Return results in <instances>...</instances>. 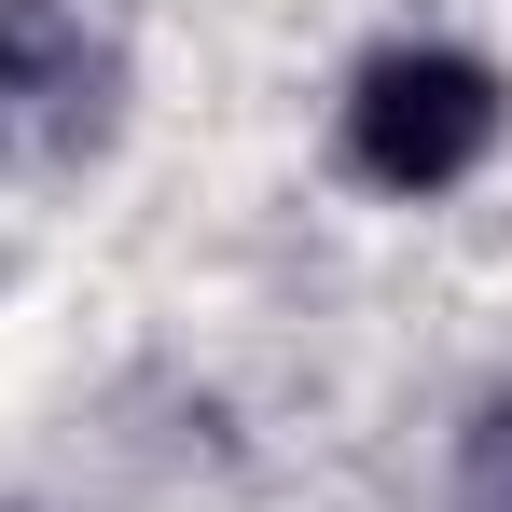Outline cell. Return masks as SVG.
<instances>
[{"instance_id":"6da1fadb","label":"cell","mask_w":512,"mask_h":512,"mask_svg":"<svg viewBox=\"0 0 512 512\" xmlns=\"http://www.w3.org/2000/svg\"><path fill=\"white\" fill-rule=\"evenodd\" d=\"M499 125H512V97L499 70L471 56V42H374L360 70H346V167L374 180V194H457V180L499 153Z\"/></svg>"},{"instance_id":"7a4b0ae2","label":"cell","mask_w":512,"mask_h":512,"mask_svg":"<svg viewBox=\"0 0 512 512\" xmlns=\"http://www.w3.org/2000/svg\"><path fill=\"white\" fill-rule=\"evenodd\" d=\"M111 28L84 0H0V167H70L111 139Z\"/></svg>"},{"instance_id":"3957f363","label":"cell","mask_w":512,"mask_h":512,"mask_svg":"<svg viewBox=\"0 0 512 512\" xmlns=\"http://www.w3.org/2000/svg\"><path fill=\"white\" fill-rule=\"evenodd\" d=\"M471 512H512V402H485V429H471Z\"/></svg>"}]
</instances>
